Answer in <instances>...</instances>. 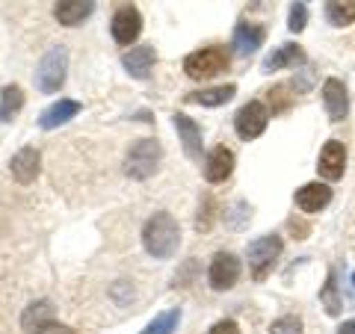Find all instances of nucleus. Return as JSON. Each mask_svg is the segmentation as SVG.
I'll use <instances>...</instances> for the list:
<instances>
[{"label":"nucleus","instance_id":"bb28decb","mask_svg":"<svg viewBox=\"0 0 355 334\" xmlns=\"http://www.w3.org/2000/svg\"><path fill=\"white\" fill-rule=\"evenodd\" d=\"M293 104V95H287V86H275L270 89V107H272V116L275 113H284V109H291Z\"/></svg>","mask_w":355,"mask_h":334},{"label":"nucleus","instance_id":"b1692460","mask_svg":"<svg viewBox=\"0 0 355 334\" xmlns=\"http://www.w3.org/2000/svg\"><path fill=\"white\" fill-rule=\"evenodd\" d=\"M320 302H323L326 308V314L329 317H338L340 314V296H338V281H335V272H329L326 278V284H323V290H320Z\"/></svg>","mask_w":355,"mask_h":334},{"label":"nucleus","instance_id":"7ed1b4c3","mask_svg":"<svg viewBox=\"0 0 355 334\" xmlns=\"http://www.w3.org/2000/svg\"><path fill=\"white\" fill-rule=\"evenodd\" d=\"M228 51L219 48V44H210V48H202V51H193L190 57L184 60V71L190 80H210L228 69Z\"/></svg>","mask_w":355,"mask_h":334},{"label":"nucleus","instance_id":"6ab92c4d","mask_svg":"<svg viewBox=\"0 0 355 334\" xmlns=\"http://www.w3.org/2000/svg\"><path fill=\"white\" fill-rule=\"evenodd\" d=\"M263 39H266V30L261 24H237L234 27V48L240 57H252L263 44Z\"/></svg>","mask_w":355,"mask_h":334},{"label":"nucleus","instance_id":"a878e982","mask_svg":"<svg viewBox=\"0 0 355 334\" xmlns=\"http://www.w3.org/2000/svg\"><path fill=\"white\" fill-rule=\"evenodd\" d=\"M287 27H291V33H302L308 27V9L302 0H296V3L291 6V18H287Z\"/></svg>","mask_w":355,"mask_h":334},{"label":"nucleus","instance_id":"2f4dec72","mask_svg":"<svg viewBox=\"0 0 355 334\" xmlns=\"http://www.w3.org/2000/svg\"><path fill=\"white\" fill-rule=\"evenodd\" d=\"M335 334H355V319H347Z\"/></svg>","mask_w":355,"mask_h":334},{"label":"nucleus","instance_id":"f03ea898","mask_svg":"<svg viewBox=\"0 0 355 334\" xmlns=\"http://www.w3.org/2000/svg\"><path fill=\"white\" fill-rule=\"evenodd\" d=\"M163 157V148L157 139H139L133 142L130 151L125 154V175L133 181H148L157 172V163Z\"/></svg>","mask_w":355,"mask_h":334},{"label":"nucleus","instance_id":"393cba45","mask_svg":"<svg viewBox=\"0 0 355 334\" xmlns=\"http://www.w3.org/2000/svg\"><path fill=\"white\" fill-rule=\"evenodd\" d=\"M178 319H181V310L172 308V310H166V314L154 317V319L148 322V326H146V331H142V334H172V331L178 328Z\"/></svg>","mask_w":355,"mask_h":334},{"label":"nucleus","instance_id":"2eb2a0df","mask_svg":"<svg viewBox=\"0 0 355 334\" xmlns=\"http://www.w3.org/2000/svg\"><path fill=\"white\" fill-rule=\"evenodd\" d=\"M95 12V0H57L53 6V18L62 27H77Z\"/></svg>","mask_w":355,"mask_h":334},{"label":"nucleus","instance_id":"f8f14e48","mask_svg":"<svg viewBox=\"0 0 355 334\" xmlns=\"http://www.w3.org/2000/svg\"><path fill=\"white\" fill-rule=\"evenodd\" d=\"M293 198H296V207L302 210V213H320V210L329 207V202H331V186L311 181L305 186H299Z\"/></svg>","mask_w":355,"mask_h":334},{"label":"nucleus","instance_id":"39448f33","mask_svg":"<svg viewBox=\"0 0 355 334\" xmlns=\"http://www.w3.org/2000/svg\"><path fill=\"white\" fill-rule=\"evenodd\" d=\"M284 249V243L279 234H263V237L252 240L246 246V258H249V266H252V275L258 278V281H263L266 275H270L272 263L279 261V254Z\"/></svg>","mask_w":355,"mask_h":334},{"label":"nucleus","instance_id":"6e6552de","mask_svg":"<svg viewBox=\"0 0 355 334\" xmlns=\"http://www.w3.org/2000/svg\"><path fill=\"white\" fill-rule=\"evenodd\" d=\"M343 169H347V148H343L340 139H329L323 151H320L317 160V172L326 177V181H340Z\"/></svg>","mask_w":355,"mask_h":334},{"label":"nucleus","instance_id":"5701e85b","mask_svg":"<svg viewBox=\"0 0 355 334\" xmlns=\"http://www.w3.org/2000/svg\"><path fill=\"white\" fill-rule=\"evenodd\" d=\"M326 18L331 27H349L355 21V0H326Z\"/></svg>","mask_w":355,"mask_h":334},{"label":"nucleus","instance_id":"dca6fc26","mask_svg":"<svg viewBox=\"0 0 355 334\" xmlns=\"http://www.w3.org/2000/svg\"><path fill=\"white\" fill-rule=\"evenodd\" d=\"M157 60V53H154L151 44H139V48H130L125 57H121V65L128 69L130 77H137V80H146L151 74V65Z\"/></svg>","mask_w":355,"mask_h":334},{"label":"nucleus","instance_id":"412c9836","mask_svg":"<svg viewBox=\"0 0 355 334\" xmlns=\"http://www.w3.org/2000/svg\"><path fill=\"white\" fill-rule=\"evenodd\" d=\"M234 95H237V86L228 83V86L202 89V92H190V95H187V101H190V104H202V107H222V104H228Z\"/></svg>","mask_w":355,"mask_h":334},{"label":"nucleus","instance_id":"a211bd4d","mask_svg":"<svg viewBox=\"0 0 355 334\" xmlns=\"http://www.w3.org/2000/svg\"><path fill=\"white\" fill-rule=\"evenodd\" d=\"M299 62H305V51L299 48V44H293V42H287V44L275 48L270 57L263 60L261 69L263 71H279V69H293V65H299Z\"/></svg>","mask_w":355,"mask_h":334},{"label":"nucleus","instance_id":"0eeeda50","mask_svg":"<svg viewBox=\"0 0 355 334\" xmlns=\"http://www.w3.org/2000/svg\"><path fill=\"white\" fill-rule=\"evenodd\" d=\"M207 281L214 290H231L237 281H240V258L231 252H219L214 261H210V272H207Z\"/></svg>","mask_w":355,"mask_h":334},{"label":"nucleus","instance_id":"9b49d317","mask_svg":"<svg viewBox=\"0 0 355 334\" xmlns=\"http://www.w3.org/2000/svg\"><path fill=\"white\" fill-rule=\"evenodd\" d=\"M234 172V151L225 146H216L205 157V181L207 184H225Z\"/></svg>","mask_w":355,"mask_h":334},{"label":"nucleus","instance_id":"7c9ffc66","mask_svg":"<svg viewBox=\"0 0 355 334\" xmlns=\"http://www.w3.org/2000/svg\"><path fill=\"white\" fill-rule=\"evenodd\" d=\"M39 334H77L74 328H69V326H62V322H57V319H53V322H48V326H44Z\"/></svg>","mask_w":355,"mask_h":334},{"label":"nucleus","instance_id":"cd10ccee","mask_svg":"<svg viewBox=\"0 0 355 334\" xmlns=\"http://www.w3.org/2000/svg\"><path fill=\"white\" fill-rule=\"evenodd\" d=\"M270 334H302V319L299 317H279L270 326Z\"/></svg>","mask_w":355,"mask_h":334},{"label":"nucleus","instance_id":"ddd939ff","mask_svg":"<svg viewBox=\"0 0 355 334\" xmlns=\"http://www.w3.org/2000/svg\"><path fill=\"white\" fill-rule=\"evenodd\" d=\"M172 121H175L178 137H181L184 154H187L190 160H202V128H198L187 113H175Z\"/></svg>","mask_w":355,"mask_h":334},{"label":"nucleus","instance_id":"aec40b11","mask_svg":"<svg viewBox=\"0 0 355 334\" xmlns=\"http://www.w3.org/2000/svg\"><path fill=\"white\" fill-rule=\"evenodd\" d=\"M77 113H80V104H77V101H69V98H62V101L51 104V107L39 116V125H42L44 130H53V128L65 125V121H71Z\"/></svg>","mask_w":355,"mask_h":334},{"label":"nucleus","instance_id":"f257e3e1","mask_svg":"<svg viewBox=\"0 0 355 334\" xmlns=\"http://www.w3.org/2000/svg\"><path fill=\"white\" fill-rule=\"evenodd\" d=\"M142 246H146L151 258L169 261L178 252V246H181V225H178V219L172 213H166V210L154 213L146 222V228H142Z\"/></svg>","mask_w":355,"mask_h":334},{"label":"nucleus","instance_id":"473e14b6","mask_svg":"<svg viewBox=\"0 0 355 334\" xmlns=\"http://www.w3.org/2000/svg\"><path fill=\"white\" fill-rule=\"evenodd\" d=\"M352 287H355V272H352Z\"/></svg>","mask_w":355,"mask_h":334},{"label":"nucleus","instance_id":"c756f323","mask_svg":"<svg viewBox=\"0 0 355 334\" xmlns=\"http://www.w3.org/2000/svg\"><path fill=\"white\" fill-rule=\"evenodd\" d=\"M207 334H240V326H237L234 319H219Z\"/></svg>","mask_w":355,"mask_h":334},{"label":"nucleus","instance_id":"4be33fe9","mask_svg":"<svg viewBox=\"0 0 355 334\" xmlns=\"http://www.w3.org/2000/svg\"><path fill=\"white\" fill-rule=\"evenodd\" d=\"M21 107H24V92H21V86L9 83L3 86V92H0V121H12Z\"/></svg>","mask_w":355,"mask_h":334},{"label":"nucleus","instance_id":"f3484780","mask_svg":"<svg viewBox=\"0 0 355 334\" xmlns=\"http://www.w3.org/2000/svg\"><path fill=\"white\" fill-rule=\"evenodd\" d=\"M53 302H48V299H39V302H33L24 308V314H21V328H24L27 334H39L48 322H53Z\"/></svg>","mask_w":355,"mask_h":334},{"label":"nucleus","instance_id":"20e7f679","mask_svg":"<svg viewBox=\"0 0 355 334\" xmlns=\"http://www.w3.org/2000/svg\"><path fill=\"white\" fill-rule=\"evenodd\" d=\"M65 71H69V51L57 44V48H51L48 53L42 57L39 69H36V86L42 95H53L60 92L62 83H65Z\"/></svg>","mask_w":355,"mask_h":334},{"label":"nucleus","instance_id":"9d476101","mask_svg":"<svg viewBox=\"0 0 355 334\" xmlns=\"http://www.w3.org/2000/svg\"><path fill=\"white\" fill-rule=\"evenodd\" d=\"M323 104H326V116L329 121H343L349 116V95L347 86L338 77H329L323 83Z\"/></svg>","mask_w":355,"mask_h":334},{"label":"nucleus","instance_id":"c85d7f7f","mask_svg":"<svg viewBox=\"0 0 355 334\" xmlns=\"http://www.w3.org/2000/svg\"><path fill=\"white\" fill-rule=\"evenodd\" d=\"M214 198L205 195V210L198 207V219H196V228L198 231H210V225H214Z\"/></svg>","mask_w":355,"mask_h":334},{"label":"nucleus","instance_id":"4468645a","mask_svg":"<svg viewBox=\"0 0 355 334\" xmlns=\"http://www.w3.org/2000/svg\"><path fill=\"white\" fill-rule=\"evenodd\" d=\"M9 169H12V177L18 184H33L39 177V172H42V154H39V148H33V146H27V148H21L15 157H12V163H9Z\"/></svg>","mask_w":355,"mask_h":334},{"label":"nucleus","instance_id":"423d86ee","mask_svg":"<svg viewBox=\"0 0 355 334\" xmlns=\"http://www.w3.org/2000/svg\"><path fill=\"white\" fill-rule=\"evenodd\" d=\"M266 125H270V109H266L261 101H249V104H243L237 109V116H234V130H237V137L240 139H258L261 133L266 130Z\"/></svg>","mask_w":355,"mask_h":334},{"label":"nucleus","instance_id":"1a4fd4ad","mask_svg":"<svg viewBox=\"0 0 355 334\" xmlns=\"http://www.w3.org/2000/svg\"><path fill=\"white\" fill-rule=\"evenodd\" d=\"M110 30H113V39L119 44H133V42L139 39V33H142V15H139V9L121 6L119 12L113 15V24H110Z\"/></svg>","mask_w":355,"mask_h":334}]
</instances>
